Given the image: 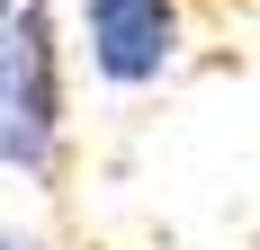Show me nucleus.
Wrapping results in <instances>:
<instances>
[{"instance_id":"1","label":"nucleus","mask_w":260,"mask_h":250,"mask_svg":"<svg viewBox=\"0 0 260 250\" xmlns=\"http://www.w3.org/2000/svg\"><path fill=\"white\" fill-rule=\"evenodd\" d=\"M0 161L36 188L63 170V72L45 0H0Z\"/></svg>"},{"instance_id":"2","label":"nucleus","mask_w":260,"mask_h":250,"mask_svg":"<svg viewBox=\"0 0 260 250\" xmlns=\"http://www.w3.org/2000/svg\"><path fill=\"white\" fill-rule=\"evenodd\" d=\"M81 36L108 90H144L180 63V0H81Z\"/></svg>"},{"instance_id":"3","label":"nucleus","mask_w":260,"mask_h":250,"mask_svg":"<svg viewBox=\"0 0 260 250\" xmlns=\"http://www.w3.org/2000/svg\"><path fill=\"white\" fill-rule=\"evenodd\" d=\"M0 250H45V241H36V232H9V224H0Z\"/></svg>"}]
</instances>
